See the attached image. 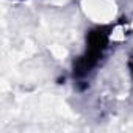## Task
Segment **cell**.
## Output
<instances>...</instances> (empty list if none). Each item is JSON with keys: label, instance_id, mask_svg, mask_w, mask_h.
Instances as JSON below:
<instances>
[{"label": "cell", "instance_id": "cell-2", "mask_svg": "<svg viewBox=\"0 0 133 133\" xmlns=\"http://www.w3.org/2000/svg\"><path fill=\"white\" fill-rule=\"evenodd\" d=\"M130 69H131V74H133V61H130Z\"/></svg>", "mask_w": 133, "mask_h": 133}, {"label": "cell", "instance_id": "cell-1", "mask_svg": "<svg viewBox=\"0 0 133 133\" xmlns=\"http://www.w3.org/2000/svg\"><path fill=\"white\" fill-rule=\"evenodd\" d=\"M108 42H110V33L103 27H97V28L89 31L86 52L77 61L75 68H74V75L75 77L82 78V77L88 75L91 72V69L96 68L100 56L105 52V49L108 47Z\"/></svg>", "mask_w": 133, "mask_h": 133}]
</instances>
